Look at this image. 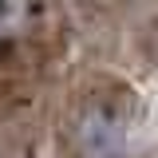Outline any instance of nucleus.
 I'll return each instance as SVG.
<instances>
[{
    "label": "nucleus",
    "instance_id": "nucleus-1",
    "mask_svg": "<svg viewBox=\"0 0 158 158\" xmlns=\"http://www.w3.org/2000/svg\"><path fill=\"white\" fill-rule=\"evenodd\" d=\"M123 138H127V95L118 87L87 95L75 123L79 158H118Z\"/></svg>",
    "mask_w": 158,
    "mask_h": 158
}]
</instances>
